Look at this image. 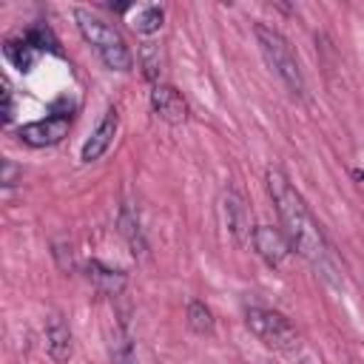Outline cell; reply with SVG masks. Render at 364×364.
Here are the masks:
<instances>
[{"instance_id": "6da1fadb", "label": "cell", "mask_w": 364, "mask_h": 364, "mask_svg": "<svg viewBox=\"0 0 364 364\" xmlns=\"http://www.w3.org/2000/svg\"><path fill=\"white\" fill-rule=\"evenodd\" d=\"M264 179H267V193H270L273 208H276L279 222H282V233L287 236L290 247H293L299 256H304V259L313 264V270H316L327 284L338 287V284H341V267H338V262H336V256H333V247L327 245V239H324L318 222H316L313 213L307 210L301 193L290 185V179H287L279 168H267Z\"/></svg>"}, {"instance_id": "7a4b0ae2", "label": "cell", "mask_w": 364, "mask_h": 364, "mask_svg": "<svg viewBox=\"0 0 364 364\" xmlns=\"http://www.w3.org/2000/svg\"><path fill=\"white\" fill-rule=\"evenodd\" d=\"M74 17H77V28H80L82 40L97 51V57H100L111 71H131L134 54H131L125 37H122L111 23L94 17V14L85 11V9H77Z\"/></svg>"}, {"instance_id": "3957f363", "label": "cell", "mask_w": 364, "mask_h": 364, "mask_svg": "<svg viewBox=\"0 0 364 364\" xmlns=\"http://www.w3.org/2000/svg\"><path fill=\"white\" fill-rule=\"evenodd\" d=\"M256 43H259V51L264 57V63L270 65V71L284 82V88L293 94V97H304L307 94V85H304V74H301V65L290 48V43L284 40L282 31H276L273 26H264V23H256Z\"/></svg>"}, {"instance_id": "277c9868", "label": "cell", "mask_w": 364, "mask_h": 364, "mask_svg": "<svg viewBox=\"0 0 364 364\" xmlns=\"http://www.w3.org/2000/svg\"><path fill=\"white\" fill-rule=\"evenodd\" d=\"M245 324L247 330L270 350H279V353H299L301 347V338L296 333V327L276 310H267V307H250L245 313Z\"/></svg>"}, {"instance_id": "5b68a950", "label": "cell", "mask_w": 364, "mask_h": 364, "mask_svg": "<svg viewBox=\"0 0 364 364\" xmlns=\"http://www.w3.org/2000/svg\"><path fill=\"white\" fill-rule=\"evenodd\" d=\"M71 128V114H51L46 119H37V122H26L20 125L17 136L31 145V148H48V145H57L65 139Z\"/></svg>"}, {"instance_id": "8992f818", "label": "cell", "mask_w": 364, "mask_h": 364, "mask_svg": "<svg viewBox=\"0 0 364 364\" xmlns=\"http://www.w3.org/2000/svg\"><path fill=\"white\" fill-rule=\"evenodd\" d=\"M250 242H253V250L262 256V262H264L267 267H282L284 259H287L290 250H293L290 242H287V236H284L279 228H273V225H259V228H253Z\"/></svg>"}, {"instance_id": "52a82bcc", "label": "cell", "mask_w": 364, "mask_h": 364, "mask_svg": "<svg viewBox=\"0 0 364 364\" xmlns=\"http://www.w3.org/2000/svg\"><path fill=\"white\" fill-rule=\"evenodd\" d=\"M151 108L154 114L168 122V125H182L188 122L191 117V108H188V100L173 88V85H165V82H156L154 91H151Z\"/></svg>"}, {"instance_id": "ba28073f", "label": "cell", "mask_w": 364, "mask_h": 364, "mask_svg": "<svg viewBox=\"0 0 364 364\" xmlns=\"http://www.w3.org/2000/svg\"><path fill=\"white\" fill-rule=\"evenodd\" d=\"M222 210H225V225H228V233L233 236L236 245H245L250 239V213L245 208V199L239 196L236 188H225V196H222Z\"/></svg>"}, {"instance_id": "9c48e42d", "label": "cell", "mask_w": 364, "mask_h": 364, "mask_svg": "<svg viewBox=\"0 0 364 364\" xmlns=\"http://www.w3.org/2000/svg\"><path fill=\"white\" fill-rule=\"evenodd\" d=\"M119 128V117H117V108H108L105 117L100 119V125L91 131V136L82 142V151H80V159L82 162H97L114 142V134Z\"/></svg>"}, {"instance_id": "30bf717a", "label": "cell", "mask_w": 364, "mask_h": 364, "mask_svg": "<svg viewBox=\"0 0 364 364\" xmlns=\"http://www.w3.org/2000/svg\"><path fill=\"white\" fill-rule=\"evenodd\" d=\"M46 350L57 364H68L74 344H71V327L63 313H51L46 318Z\"/></svg>"}, {"instance_id": "8fae6325", "label": "cell", "mask_w": 364, "mask_h": 364, "mask_svg": "<svg viewBox=\"0 0 364 364\" xmlns=\"http://www.w3.org/2000/svg\"><path fill=\"white\" fill-rule=\"evenodd\" d=\"M85 276H88L91 287L97 293H102V296H119L125 290V284H128V276L122 270H114V267H108V264H102L97 259H91L85 264Z\"/></svg>"}, {"instance_id": "7c38bea8", "label": "cell", "mask_w": 364, "mask_h": 364, "mask_svg": "<svg viewBox=\"0 0 364 364\" xmlns=\"http://www.w3.org/2000/svg\"><path fill=\"white\" fill-rule=\"evenodd\" d=\"M117 228H119V233L125 236L131 253H134V256H142V253H145V239H142V230H139V216H136V210H134L131 205H122V208H119Z\"/></svg>"}, {"instance_id": "4fadbf2b", "label": "cell", "mask_w": 364, "mask_h": 364, "mask_svg": "<svg viewBox=\"0 0 364 364\" xmlns=\"http://www.w3.org/2000/svg\"><path fill=\"white\" fill-rule=\"evenodd\" d=\"M131 11H134V14L128 17V23H131V28H134L136 34H154V31L162 28V20H165L162 6H136V9H131Z\"/></svg>"}, {"instance_id": "5bb4252c", "label": "cell", "mask_w": 364, "mask_h": 364, "mask_svg": "<svg viewBox=\"0 0 364 364\" xmlns=\"http://www.w3.org/2000/svg\"><path fill=\"white\" fill-rule=\"evenodd\" d=\"M3 54H6V60H9L17 71H31V65H34V60H37V48H31L23 37H20V40H6V43H3Z\"/></svg>"}, {"instance_id": "9a60e30c", "label": "cell", "mask_w": 364, "mask_h": 364, "mask_svg": "<svg viewBox=\"0 0 364 364\" xmlns=\"http://www.w3.org/2000/svg\"><path fill=\"white\" fill-rule=\"evenodd\" d=\"M188 327L196 336H210L213 333V313L205 301H191L188 304Z\"/></svg>"}, {"instance_id": "2e32d148", "label": "cell", "mask_w": 364, "mask_h": 364, "mask_svg": "<svg viewBox=\"0 0 364 364\" xmlns=\"http://www.w3.org/2000/svg\"><path fill=\"white\" fill-rule=\"evenodd\" d=\"M23 40H26L31 48H37V51H51V54H60L57 40H54V34H51V28H48L46 23H34L31 28H26V31H23Z\"/></svg>"}, {"instance_id": "e0dca14e", "label": "cell", "mask_w": 364, "mask_h": 364, "mask_svg": "<svg viewBox=\"0 0 364 364\" xmlns=\"http://www.w3.org/2000/svg\"><path fill=\"white\" fill-rule=\"evenodd\" d=\"M139 65L145 68V77L156 85V80H159V71H162V54H159V46L156 43H142L139 46Z\"/></svg>"}, {"instance_id": "ac0fdd59", "label": "cell", "mask_w": 364, "mask_h": 364, "mask_svg": "<svg viewBox=\"0 0 364 364\" xmlns=\"http://www.w3.org/2000/svg\"><path fill=\"white\" fill-rule=\"evenodd\" d=\"M111 355H114V364H134V344H131V336H128L125 327H119L114 333Z\"/></svg>"}, {"instance_id": "d6986e66", "label": "cell", "mask_w": 364, "mask_h": 364, "mask_svg": "<svg viewBox=\"0 0 364 364\" xmlns=\"http://www.w3.org/2000/svg\"><path fill=\"white\" fill-rule=\"evenodd\" d=\"M20 176H23V168L14 165L11 159H3V176H0V182H3L6 188H11V185H17Z\"/></svg>"}, {"instance_id": "ffe728a7", "label": "cell", "mask_w": 364, "mask_h": 364, "mask_svg": "<svg viewBox=\"0 0 364 364\" xmlns=\"http://www.w3.org/2000/svg\"><path fill=\"white\" fill-rule=\"evenodd\" d=\"M11 114H14L11 88H9V82H3V122H11Z\"/></svg>"}]
</instances>
